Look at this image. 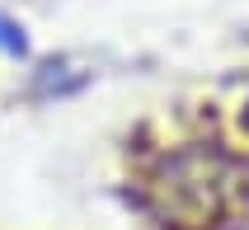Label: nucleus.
<instances>
[{
	"instance_id": "1",
	"label": "nucleus",
	"mask_w": 249,
	"mask_h": 230,
	"mask_svg": "<svg viewBox=\"0 0 249 230\" xmlns=\"http://www.w3.org/2000/svg\"><path fill=\"white\" fill-rule=\"evenodd\" d=\"M0 52H10V56H24V52H28V38H24V28L14 24L10 14H0Z\"/></svg>"
},
{
	"instance_id": "2",
	"label": "nucleus",
	"mask_w": 249,
	"mask_h": 230,
	"mask_svg": "<svg viewBox=\"0 0 249 230\" xmlns=\"http://www.w3.org/2000/svg\"><path fill=\"white\" fill-rule=\"evenodd\" d=\"M245 127H249V108H245Z\"/></svg>"
}]
</instances>
